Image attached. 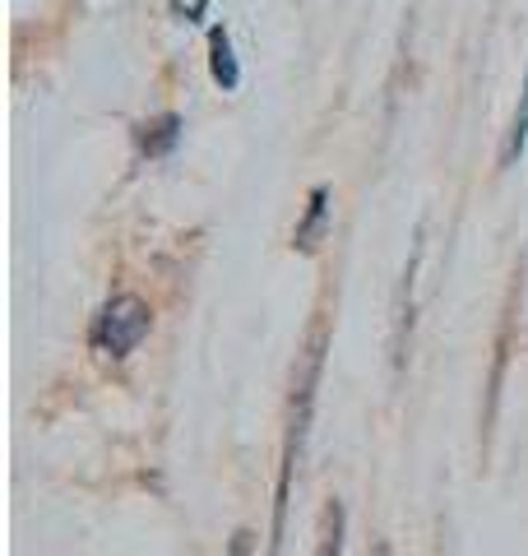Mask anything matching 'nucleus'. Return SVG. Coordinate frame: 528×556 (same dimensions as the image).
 Listing matches in <instances>:
<instances>
[{
  "mask_svg": "<svg viewBox=\"0 0 528 556\" xmlns=\"http://www.w3.org/2000/svg\"><path fill=\"white\" fill-rule=\"evenodd\" d=\"M343 529H348V515H343L339 501H334V506L325 510V543H320V556H343Z\"/></svg>",
  "mask_w": 528,
  "mask_h": 556,
  "instance_id": "6",
  "label": "nucleus"
},
{
  "mask_svg": "<svg viewBox=\"0 0 528 556\" xmlns=\"http://www.w3.org/2000/svg\"><path fill=\"white\" fill-rule=\"evenodd\" d=\"M329 232V186H311V195H306V214L297 218V228H292V251L297 255H315L320 251V241Z\"/></svg>",
  "mask_w": 528,
  "mask_h": 556,
  "instance_id": "3",
  "label": "nucleus"
},
{
  "mask_svg": "<svg viewBox=\"0 0 528 556\" xmlns=\"http://www.w3.org/2000/svg\"><path fill=\"white\" fill-rule=\"evenodd\" d=\"M181 130H186V121L176 116V112H163V116H153V121H139L135 126V153L139 159H167V153L181 144Z\"/></svg>",
  "mask_w": 528,
  "mask_h": 556,
  "instance_id": "2",
  "label": "nucleus"
},
{
  "mask_svg": "<svg viewBox=\"0 0 528 556\" xmlns=\"http://www.w3.org/2000/svg\"><path fill=\"white\" fill-rule=\"evenodd\" d=\"M376 556H390V547H385V543H380V547H376Z\"/></svg>",
  "mask_w": 528,
  "mask_h": 556,
  "instance_id": "9",
  "label": "nucleus"
},
{
  "mask_svg": "<svg viewBox=\"0 0 528 556\" xmlns=\"http://www.w3.org/2000/svg\"><path fill=\"white\" fill-rule=\"evenodd\" d=\"M153 329V311L144 298H135V292H116L98 306L93 325H88V348H93L98 357H112V362H126L139 343L149 339Z\"/></svg>",
  "mask_w": 528,
  "mask_h": 556,
  "instance_id": "1",
  "label": "nucleus"
},
{
  "mask_svg": "<svg viewBox=\"0 0 528 556\" xmlns=\"http://www.w3.org/2000/svg\"><path fill=\"white\" fill-rule=\"evenodd\" d=\"M528 149V75H524V89H519V108H515V121L505 130V144H501V167H519Z\"/></svg>",
  "mask_w": 528,
  "mask_h": 556,
  "instance_id": "5",
  "label": "nucleus"
},
{
  "mask_svg": "<svg viewBox=\"0 0 528 556\" xmlns=\"http://www.w3.org/2000/svg\"><path fill=\"white\" fill-rule=\"evenodd\" d=\"M209 75H214V84L223 93H237L241 89V65L232 56V33H227L223 24L209 28Z\"/></svg>",
  "mask_w": 528,
  "mask_h": 556,
  "instance_id": "4",
  "label": "nucleus"
},
{
  "mask_svg": "<svg viewBox=\"0 0 528 556\" xmlns=\"http://www.w3.org/2000/svg\"><path fill=\"white\" fill-rule=\"evenodd\" d=\"M251 543H255V538H251V533H246V529H241V533L232 538V556H246V552H251Z\"/></svg>",
  "mask_w": 528,
  "mask_h": 556,
  "instance_id": "8",
  "label": "nucleus"
},
{
  "mask_svg": "<svg viewBox=\"0 0 528 556\" xmlns=\"http://www.w3.org/2000/svg\"><path fill=\"white\" fill-rule=\"evenodd\" d=\"M167 10H172L181 24H200L204 10H209V0H167Z\"/></svg>",
  "mask_w": 528,
  "mask_h": 556,
  "instance_id": "7",
  "label": "nucleus"
}]
</instances>
